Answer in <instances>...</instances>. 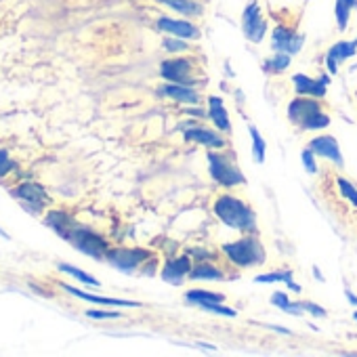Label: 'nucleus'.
Wrapping results in <instances>:
<instances>
[{
    "label": "nucleus",
    "mask_w": 357,
    "mask_h": 357,
    "mask_svg": "<svg viewBox=\"0 0 357 357\" xmlns=\"http://www.w3.org/2000/svg\"><path fill=\"white\" fill-rule=\"evenodd\" d=\"M213 213L217 215L221 223H225L227 227L236 231H242V234L257 231V217L252 208L236 196H229V194L219 196L213 204Z\"/></svg>",
    "instance_id": "1"
},
{
    "label": "nucleus",
    "mask_w": 357,
    "mask_h": 357,
    "mask_svg": "<svg viewBox=\"0 0 357 357\" xmlns=\"http://www.w3.org/2000/svg\"><path fill=\"white\" fill-rule=\"evenodd\" d=\"M288 118L292 124L305 128V130H321L330 124V118L324 114L321 105L313 97H296L288 105Z\"/></svg>",
    "instance_id": "2"
},
{
    "label": "nucleus",
    "mask_w": 357,
    "mask_h": 357,
    "mask_svg": "<svg viewBox=\"0 0 357 357\" xmlns=\"http://www.w3.org/2000/svg\"><path fill=\"white\" fill-rule=\"evenodd\" d=\"M223 252L227 255V259L236 265V267H257V265H263L267 255H265V248L261 246L259 238L255 236H244L240 238L238 242H229L223 246Z\"/></svg>",
    "instance_id": "3"
},
{
    "label": "nucleus",
    "mask_w": 357,
    "mask_h": 357,
    "mask_svg": "<svg viewBox=\"0 0 357 357\" xmlns=\"http://www.w3.org/2000/svg\"><path fill=\"white\" fill-rule=\"evenodd\" d=\"M208 170H211V176L215 178L217 183H221L223 188H236V185L246 183L244 172L225 153L208 151Z\"/></svg>",
    "instance_id": "4"
},
{
    "label": "nucleus",
    "mask_w": 357,
    "mask_h": 357,
    "mask_svg": "<svg viewBox=\"0 0 357 357\" xmlns=\"http://www.w3.org/2000/svg\"><path fill=\"white\" fill-rule=\"evenodd\" d=\"M66 240H70L74 244V248H78L80 252H84L89 257L101 259V257L107 255V242L101 236H97L95 231L86 229V227L74 225Z\"/></svg>",
    "instance_id": "5"
},
{
    "label": "nucleus",
    "mask_w": 357,
    "mask_h": 357,
    "mask_svg": "<svg viewBox=\"0 0 357 357\" xmlns=\"http://www.w3.org/2000/svg\"><path fill=\"white\" fill-rule=\"evenodd\" d=\"M160 74L166 82L192 86L196 82V63L194 59H188V57L168 59L160 66Z\"/></svg>",
    "instance_id": "6"
},
{
    "label": "nucleus",
    "mask_w": 357,
    "mask_h": 357,
    "mask_svg": "<svg viewBox=\"0 0 357 357\" xmlns=\"http://www.w3.org/2000/svg\"><path fill=\"white\" fill-rule=\"evenodd\" d=\"M149 257L151 252L145 248H114V250H107L105 255V259L120 271H135Z\"/></svg>",
    "instance_id": "7"
},
{
    "label": "nucleus",
    "mask_w": 357,
    "mask_h": 357,
    "mask_svg": "<svg viewBox=\"0 0 357 357\" xmlns=\"http://www.w3.org/2000/svg\"><path fill=\"white\" fill-rule=\"evenodd\" d=\"M242 28H244V34H246L248 40H252V43L263 40V36L267 34V22L263 20L259 5H248L246 7V11L242 15Z\"/></svg>",
    "instance_id": "8"
},
{
    "label": "nucleus",
    "mask_w": 357,
    "mask_h": 357,
    "mask_svg": "<svg viewBox=\"0 0 357 357\" xmlns=\"http://www.w3.org/2000/svg\"><path fill=\"white\" fill-rule=\"evenodd\" d=\"M190 271H192V259L188 255L178 259H170L162 267V280L172 286H181L183 280L190 275Z\"/></svg>",
    "instance_id": "9"
},
{
    "label": "nucleus",
    "mask_w": 357,
    "mask_h": 357,
    "mask_svg": "<svg viewBox=\"0 0 357 357\" xmlns=\"http://www.w3.org/2000/svg\"><path fill=\"white\" fill-rule=\"evenodd\" d=\"M309 149H313V153H315V155L330 160V162H332V164H336L338 168L344 164L342 153H340V147H338V141H336L334 137H330V135L315 137V139L309 143Z\"/></svg>",
    "instance_id": "10"
},
{
    "label": "nucleus",
    "mask_w": 357,
    "mask_h": 357,
    "mask_svg": "<svg viewBox=\"0 0 357 357\" xmlns=\"http://www.w3.org/2000/svg\"><path fill=\"white\" fill-rule=\"evenodd\" d=\"M158 28L170 36H176V38H188V40H196L200 38V30L190 24V22H183V20H170V17H160L158 20Z\"/></svg>",
    "instance_id": "11"
},
{
    "label": "nucleus",
    "mask_w": 357,
    "mask_h": 357,
    "mask_svg": "<svg viewBox=\"0 0 357 357\" xmlns=\"http://www.w3.org/2000/svg\"><path fill=\"white\" fill-rule=\"evenodd\" d=\"M303 36L301 34H294L292 30L288 28H275L273 30V49L278 53H288V55H294L301 51L303 47Z\"/></svg>",
    "instance_id": "12"
},
{
    "label": "nucleus",
    "mask_w": 357,
    "mask_h": 357,
    "mask_svg": "<svg viewBox=\"0 0 357 357\" xmlns=\"http://www.w3.org/2000/svg\"><path fill=\"white\" fill-rule=\"evenodd\" d=\"M11 194H13L17 200L28 202V206H32V208H36V211L49 202V194H47L38 183H22V185H17Z\"/></svg>",
    "instance_id": "13"
},
{
    "label": "nucleus",
    "mask_w": 357,
    "mask_h": 357,
    "mask_svg": "<svg viewBox=\"0 0 357 357\" xmlns=\"http://www.w3.org/2000/svg\"><path fill=\"white\" fill-rule=\"evenodd\" d=\"M185 139L194 141V143H200V145H204L208 149H223L225 147V139L219 132H215V130H211L206 126H190L185 130Z\"/></svg>",
    "instance_id": "14"
},
{
    "label": "nucleus",
    "mask_w": 357,
    "mask_h": 357,
    "mask_svg": "<svg viewBox=\"0 0 357 357\" xmlns=\"http://www.w3.org/2000/svg\"><path fill=\"white\" fill-rule=\"evenodd\" d=\"M357 53V38L355 40H340L336 45H332V49L328 51L326 55V66L330 70V74H336L338 72V63H342L344 59L353 57Z\"/></svg>",
    "instance_id": "15"
},
{
    "label": "nucleus",
    "mask_w": 357,
    "mask_h": 357,
    "mask_svg": "<svg viewBox=\"0 0 357 357\" xmlns=\"http://www.w3.org/2000/svg\"><path fill=\"white\" fill-rule=\"evenodd\" d=\"M292 82H294V91L303 97H313V99L326 97V84L328 82H324V80H313L309 76L296 74V76H292Z\"/></svg>",
    "instance_id": "16"
},
{
    "label": "nucleus",
    "mask_w": 357,
    "mask_h": 357,
    "mask_svg": "<svg viewBox=\"0 0 357 357\" xmlns=\"http://www.w3.org/2000/svg\"><path fill=\"white\" fill-rule=\"evenodd\" d=\"M160 95H162V97H168V99H174V101H178V103H188V105H194V103L200 101L198 93H196L192 86L174 84V82L164 84V86L160 89Z\"/></svg>",
    "instance_id": "17"
},
{
    "label": "nucleus",
    "mask_w": 357,
    "mask_h": 357,
    "mask_svg": "<svg viewBox=\"0 0 357 357\" xmlns=\"http://www.w3.org/2000/svg\"><path fill=\"white\" fill-rule=\"evenodd\" d=\"M208 118L215 122V126L221 132H229L231 130V122H229L227 109H225V105H223V101L219 97H211L208 99Z\"/></svg>",
    "instance_id": "18"
},
{
    "label": "nucleus",
    "mask_w": 357,
    "mask_h": 357,
    "mask_svg": "<svg viewBox=\"0 0 357 357\" xmlns=\"http://www.w3.org/2000/svg\"><path fill=\"white\" fill-rule=\"evenodd\" d=\"M223 278H225V273L219 267L204 263V261L196 263L190 271V280H194V282H221Z\"/></svg>",
    "instance_id": "19"
},
{
    "label": "nucleus",
    "mask_w": 357,
    "mask_h": 357,
    "mask_svg": "<svg viewBox=\"0 0 357 357\" xmlns=\"http://www.w3.org/2000/svg\"><path fill=\"white\" fill-rule=\"evenodd\" d=\"M70 294L78 296V298H84V301H91V303H99V305H114V307H139V303L135 301H124V298H105V296H95V294H89V292H82L74 286H63Z\"/></svg>",
    "instance_id": "20"
},
{
    "label": "nucleus",
    "mask_w": 357,
    "mask_h": 357,
    "mask_svg": "<svg viewBox=\"0 0 357 357\" xmlns=\"http://www.w3.org/2000/svg\"><path fill=\"white\" fill-rule=\"evenodd\" d=\"M158 3L170 7L172 11L181 13V15H188V17H200L204 11L198 0H158Z\"/></svg>",
    "instance_id": "21"
},
{
    "label": "nucleus",
    "mask_w": 357,
    "mask_h": 357,
    "mask_svg": "<svg viewBox=\"0 0 357 357\" xmlns=\"http://www.w3.org/2000/svg\"><path fill=\"white\" fill-rule=\"evenodd\" d=\"M47 225H51L59 236H63V238H68V234L72 231V227L76 225L66 213H61V211H55V213H51L49 217H47Z\"/></svg>",
    "instance_id": "22"
},
{
    "label": "nucleus",
    "mask_w": 357,
    "mask_h": 357,
    "mask_svg": "<svg viewBox=\"0 0 357 357\" xmlns=\"http://www.w3.org/2000/svg\"><path fill=\"white\" fill-rule=\"evenodd\" d=\"M355 5H357V0H336L334 15H336V24H338V30H340V32L347 30L349 17H351V11H353Z\"/></svg>",
    "instance_id": "23"
},
{
    "label": "nucleus",
    "mask_w": 357,
    "mask_h": 357,
    "mask_svg": "<svg viewBox=\"0 0 357 357\" xmlns=\"http://www.w3.org/2000/svg\"><path fill=\"white\" fill-rule=\"evenodd\" d=\"M185 301L192 305H204V303H223L225 296L219 292H211V290H188Z\"/></svg>",
    "instance_id": "24"
},
{
    "label": "nucleus",
    "mask_w": 357,
    "mask_h": 357,
    "mask_svg": "<svg viewBox=\"0 0 357 357\" xmlns=\"http://www.w3.org/2000/svg\"><path fill=\"white\" fill-rule=\"evenodd\" d=\"M271 303L275 305V307H280V309H284V311H288L290 315H303V303H292L290 298H288V294H284V292H275L273 296H271Z\"/></svg>",
    "instance_id": "25"
},
{
    "label": "nucleus",
    "mask_w": 357,
    "mask_h": 357,
    "mask_svg": "<svg viewBox=\"0 0 357 357\" xmlns=\"http://www.w3.org/2000/svg\"><path fill=\"white\" fill-rule=\"evenodd\" d=\"M248 132H250V139H252V153H255V160L259 164L265 162V151H267V143L265 139L261 137L259 128L257 126H248Z\"/></svg>",
    "instance_id": "26"
},
{
    "label": "nucleus",
    "mask_w": 357,
    "mask_h": 357,
    "mask_svg": "<svg viewBox=\"0 0 357 357\" xmlns=\"http://www.w3.org/2000/svg\"><path fill=\"white\" fill-rule=\"evenodd\" d=\"M255 282L259 284H271V282H286L294 292H298L301 288L296 284H292V273L290 271H275V273H267V275H259L255 278Z\"/></svg>",
    "instance_id": "27"
},
{
    "label": "nucleus",
    "mask_w": 357,
    "mask_h": 357,
    "mask_svg": "<svg viewBox=\"0 0 357 357\" xmlns=\"http://www.w3.org/2000/svg\"><path fill=\"white\" fill-rule=\"evenodd\" d=\"M336 185H338L340 196H342L344 200H349L353 206H357V188H355L353 183H349L347 178H342V176L336 178Z\"/></svg>",
    "instance_id": "28"
},
{
    "label": "nucleus",
    "mask_w": 357,
    "mask_h": 357,
    "mask_svg": "<svg viewBox=\"0 0 357 357\" xmlns=\"http://www.w3.org/2000/svg\"><path fill=\"white\" fill-rule=\"evenodd\" d=\"M59 269H61L63 273H70L72 278H76V280H80V282L89 284V286H99V282H97L93 275L84 273V271H80V269H76V267H70V265H59Z\"/></svg>",
    "instance_id": "29"
},
{
    "label": "nucleus",
    "mask_w": 357,
    "mask_h": 357,
    "mask_svg": "<svg viewBox=\"0 0 357 357\" xmlns=\"http://www.w3.org/2000/svg\"><path fill=\"white\" fill-rule=\"evenodd\" d=\"M204 311H211V313H215V315H225V317H236V311L234 309H229V307H223L221 303H204V305H200Z\"/></svg>",
    "instance_id": "30"
},
{
    "label": "nucleus",
    "mask_w": 357,
    "mask_h": 357,
    "mask_svg": "<svg viewBox=\"0 0 357 357\" xmlns=\"http://www.w3.org/2000/svg\"><path fill=\"white\" fill-rule=\"evenodd\" d=\"M273 72H282V70H286L288 66H290V55L288 53H278L273 59H269V63H267Z\"/></svg>",
    "instance_id": "31"
},
{
    "label": "nucleus",
    "mask_w": 357,
    "mask_h": 357,
    "mask_svg": "<svg viewBox=\"0 0 357 357\" xmlns=\"http://www.w3.org/2000/svg\"><path fill=\"white\" fill-rule=\"evenodd\" d=\"M303 164H305V168L311 172V174H315L317 172V164H315V153H313V149H305L303 151Z\"/></svg>",
    "instance_id": "32"
},
{
    "label": "nucleus",
    "mask_w": 357,
    "mask_h": 357,
    "mask_svg": "<svg viewBox=\"0 0 357 357\" xmlns=\"http://www.w3.org/2000/svg\"><path fill=\"white\" fill-rule=\"evenodd\" d=\"M11 168H13V162L9 158V153L5 149H0V178H3Z\"/></svg>",
    "instance_id": "33"
},
{
    "label": "nucleus",
    "mask_w": 357,
    "mask_h": 357,
    "mask_svg": "<svg viewBox=\"0 0 357 357\" xmlns=\"http://www.w3.org/2000/svg\"><path fill=\"white\" fill-rule=\"evenodd\" d=\"M303 309H305L307 313L315 315V317H324V315H326V309L319 307V305H315V303H303Z\"/></svg>",
    "instance_id": "34"
},
{
    "label": "nucleus",
    "mask_w": 357,
    "mask_h": 357,
    "mask_svg": "<svg viewBox=\"0 0 357 357\" xmlns=\"http://www.w3.org/2000/svg\"><path fill=\"white\" fill-rule=\"evenodd\" d=\"M89 317H95V319H109V317H120L122 313H116V311H86Z\"/></svg>",
    "instance_id": "35"
},
{
    "label": "nucleus",
    "mask_w": 357,
    "mask_h": 357,
    "mask_svg": "<svg viewBox=\"0 0 357 357\" xmlns=\"http://www.w3.org/2000/svg\"><path fill=\"white\" fill-rule=\"evenodd\" d=\"M164 49L166 51H185L188 49V45L185 43H181V40H164Z\"/></svg>",
    "instance_id": "36"
},
{
    "label": "nucleus",
    "mask_w": 357,
    "mask_h": 357,
    "mask_svg": "<svg viewBox=\"0 0 357 357\" xmlns=\"http://www.w3.org/2000/svg\"><path fill=\"white\" fill-rule=\"evenodd\" d=\"M344 294H347V301H349L351 305H355V307H357V296H355V294H353L351 290H347Z\"/></svg>",
    "instance_id": "37"
},
{
    "label": "nucleus",
    "mask_w": 357,
    "mask_h": 357,
    "mask_svg": "<svg viewBox=\"0 0 357 357\" xmlns=\"http://www.w3.org/2000/svg\"><path fill=\"white\" fill-rule=\"evenodd\" d=\"M353 319H355V321H357V311H355V313H353Z\"/></svg>",
    "instance_id": "38"
}]
</instances>
